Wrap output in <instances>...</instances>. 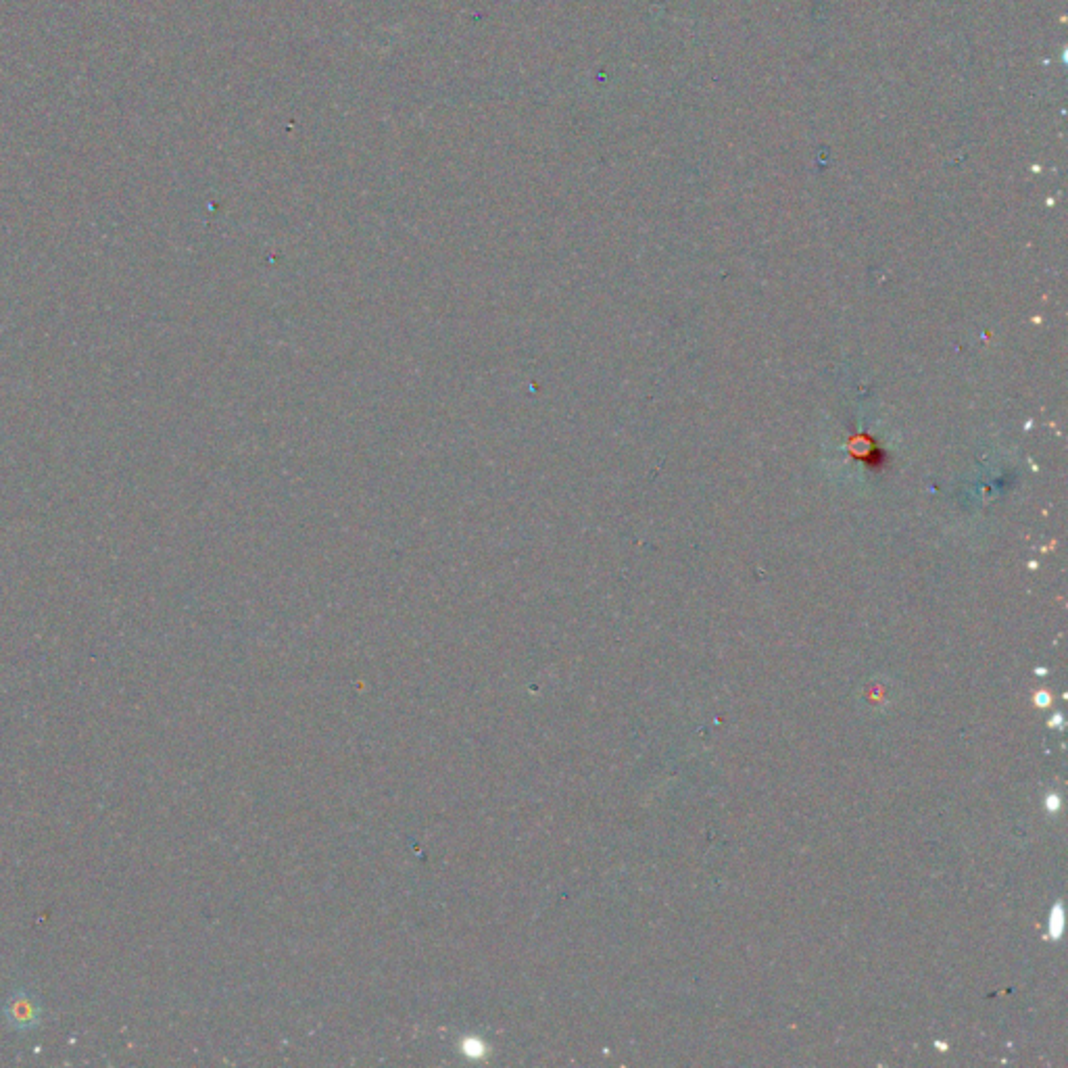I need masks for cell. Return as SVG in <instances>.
I'll use <instances>...</instances> for the list:
<instances>
[{"mask_svg": "<svg viewBox=\"0 0 1068 1068\" xmlns=\"http://www.w3.org/2000/svg\"><path fill=\"white\" fill-rule=\"evenodd\" d=\"M1050 726H1054V728H1062V726H1064V718H1062V714H1056V716L1050 720Z\"/></svg>", "mask_w": 1068, "mask_h": 1068, "instance_id": "cell-5", "label": "cell"}, {"mask_svg": "<svg viewBox=\"0 0 1068 1068\" xmlns=\"http://www.w3.org/2000/svg\"><path fill=\"white\" fill-rule=\"evenodd\" d=\"M1064 931V910L1058 904L1050 914V939H1060Z\"/></svg>", "mask_w": 1068, "mask_h": 1068, "instance_id": "cell-2", "label": "cell"}, {"mask_svg": "<svg viewBox=\"0 0 1068 1068\" xmlns=\"http://www.w3.org/2000/svg\"><path fill=\"white\" fill-rule=\"evenodd\" d=\"M1050 701H1052V695H1050L1048 691H1039V693L1035 695V706H1037V708H1048V706H1050Z\"/></svg>", "mask_w": 1068, "mask_h": 1068, "instance_id": "cell-3", "label": "cell"}, {"mask_svg": "<svg viewBox=\"0 0 1068 1068\" xmlns=\"http://www.w3.org/2000/svg\"><path fill=\"white\" fill-rule=\"evenodd\" d=\"M1048 810L1050 812H1058L1060 810V797L1058 795H1048Z\"/></svg>", "mask_w": 1068, "mask_h": 1068, "instance_id": "cell-4", "label": "cell"}, {"mask_svg": "<svg viewBox=\"0 0 1068 1068\" xmlns=\"http://www.w3.org/2000/svg\"><path fill=\"white\" fill-rule=\"evenodd\" d=\"M7 1021L15 1027V1029H32L40 1023V1008L38 1004L28 998V995H17V998H13L9 1004H7Z\"/></svg>", "mask_w": 1068, "mask_h": 1068, "instance_id": "cell-1", "label": "cell"}]
</instances>
